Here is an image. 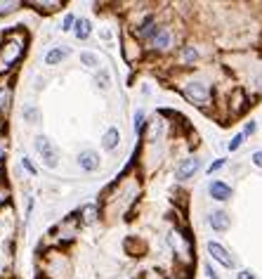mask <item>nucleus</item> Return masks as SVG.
Instances as JSON below:
<instances>
[{
  "mask_svg": "<svg viewBox=\"0 0 262 279\" xmlns=\"http://www.w3.org/2000/svg\"><path fill=\"white\" fill-rule=\"evenodd\" d=\"M35 151L43 156V164L48 168H57L59 166V154H57V149H54V145L50 142V137H45V135H38L33 142Z\"/></svg>",
  "mask_w": 262,
  "mask_h": 279,
  "instance_id": "nucleus-1",
  "label": "nucleus"
},
{
  "mask_svg": "<svg viewBox=\"0 0 262 279\" xmlns=\"http://www.w3.org/2000/svg\"><path fill=\"white\" fill-rule=\"evenodd\" d=\"M184 95L192 99L194 104H206L210 97V85L206 83V81H189L187 85H184Z\"/></svg>",
  "mask_w": 262,
  "mask_h": 279,
  "instance_id": "nucleus-2",
  "label": "nucleus"
},
{
  "mask_svg": "<svg viewBox=\"0 0 262 279\" xmlns=\"http://www.w3.org/2000/svg\"><path fill=\"white\" fill-rule=\"evenodd\" d=\"M201 168V159H196V156H187V159H182L177 168H175V178L177 180H189L194 178V173Z\"/></svg>",
  "mask_w": 262,
  "mask_h": 279,
  "instance_id": "nucleus-3",
  "label": "nucleus"
},
{
  "mask_svg": "<svg viewBox=\"0 0 262 279\" xmlns=\"http://www.w3.org/2000/svg\"><path fill=\"white\" fill-rule=\"evenodd\" d=\"M208 253L213 256V261H217L222 267H234V258L229 256V251L222 246V244H217V242H208Z\"/></svg>",
  "mask_w": 262,
  "mask_h": 279,
  "instance_id": "nucleus-4",
  "label": "nucleus"
},
{
  "mask_svg": "<svg viewBox=\"0 0 262 279\" xmlns=\"http://www.w3.org/2000/svg\"><path fill=\"white\" fill-rule=\"evenodd\" d=\"M149 43H151V50H156V52H165V50L173 45V33H170L168 29H158Z\"/></svg>",
  "mask_w": 262,
  "mask_h": 279,
  "instance_id": "nucleus-5",
  "label": "nucleus"
},
{
  "mask_svg": "<svg viewBox=\"0 0 262 279\" xmlns=\"http://www.w3.org/2000/svg\"><path fill=\"white\" fill-rule=\"evenodd\" d=\"M78 166L83 168V170H87V173H95V170L99 168V154L92 151V149L81 151V154H78Z\"/></svg>",
  "mask_w": 262,
  "mask_h": 279,
  "instance_id": "nucleus-6",
  "label": "nucleus"
},
{
  "mask_svg": "<svg viewBox=\"0 0 262 279\" xmlns=\"http://www.w3.org/2000/svg\"><path fill=\"white\" fill-rule=\"evenodd\" d=\"M208 192L215 201H229V199H231V187H229L227 182H222V180H213L208 187Z\"/></svg>",
  "mask_w": 262,
  "mask_h": 279,
  "instance_id": "nucleus-7",
  "label": "nucleus"
},
{
  "mask_svg": "<svg viewBox=\"0 0 262 279\" xmlns=\"http://www.w3.org/2000/svg\"><path fill=\"white\" fill-rule=\"evenodd\" d=\"M21 50H24V45H19V43H7V45L2 48V55H0L2 66H12V64L19 59Z\"/></svg>",
  "mask_w": 262,
  "mask_h": 279,
  "instance_id": "nucleus-8",
  "label": "nucleus"
},
{
  "mask_svg": "<svg viewBox=\"0 0 262 279\" xmlns=\"http://www.w3.org/2000/svg\"><path fill=\"white\" fill-rule=\"evenodd\" d=\"M208 223L215 232H227L231 220H229V215L225 211H213V213H208Z\"/></svg>",
  "mask_w": 262,
  "mask_h": 279,
  "instance_id": "nucleus-9",
  "label": "nucleus"
},
{
  "mask_svg": "<svg viewBox=\"0 0 262 279\" xmlns=\"http://www.w3.org/2000/svg\"><path fill=\"white\" fill-rule=\"evenodd\" d=\"M69 48H52L48 55H45V64L48 66H57V64H62L66 57H69Z\"/></svg>",
  "mask_w": 262,
  "mask_h": 279,
  "instance_id": "nucleus-10",
  "label": "nucleus"
},
{
  "mask_svg": "<svg viewBox=\"0 0 262 279\" xmlns=\"http://www.w3.org/2000/svg\"><path fill=\"white\" fill-rule=\"evenodd\" d=\"M177 59H180V64L189 66V64H194V62L198 59V50H196L194 45H182L180 52H177Z\"/></svg>",
  "mask_w": 262,
  "mask_h": 279,
  "instance_id": "nucleus-11",
  "label": "nucleus"
},
{
  "mask_svg": "<svg viewBox=\"0 0 262 279\" xmlns=\"http://www.w3.org/2000/svg\"><path fill=\"white\" fill-rule=\"evenodd\" d=\"M118 142H121V131L118 128H109L104 132V137H102V147L106 151H114V149L118 147Z\"/></svg>",
  "mask_w": 262,
  "mask_h": 279,
  "instance_id": "nucleus-12",
  "label": "nucleus"
},
{
  "mask_svg": "<svg viewBox=\"0 0 262 279\" xmlns=\"http://www.w3.org/2000/svg\"><path fill=\"white\" fill-rule=\"evenodd\" d=\"M81 64L85 69H97L99 66V57L95 55V52H90V50H85V52H81Z\"/></svg>",
  "mask_w": 262,
  "mask_h": 279,
  "instance_id": "nucleus-13",
  "label": "nucleus"
},
{
  "mask_svg": "<svg viewBox=\"0 0 262 279\" xmlns=\"http://www.w3.org/2000/svg\"><path fill=\"white\" fill-rule=\"evenodd\" d=\"M97 213H99V211H97V206H95V204H87V206H83V211H81V215H83L81 220H83L85 225L95 223V220H97Z\"/></svg>",
  "mask_w": 262,
  "mask_h": 279,
  "instance_id": "nucleus-14",
  "label": "nucleus"
},
{
  "mask_svg": "<svg viewBox=\"0 0 262 279\" xmlns=\"http://www.w3.org/2000/svg\"><path fill=\"white\" fill-rule=\"evenodd\" d=\"M73 31H76V38L85 40V38L90 36V21H87V19H78V21H76V29H73Z\"/></svg>",
  "mask_w": 262,
  "mask_h": 279,
  "instance_id": "nucleus-15",
  "label": "nucleus"
},
{
  "mask_svg": "<svg viewBox=\"0 0 262 279\" xmlns=\"http://www.w3.org/2000/svg\"><path fill=\"white\" fill-rule=\"evenodd\" d=\"M97 85H99L102 90H109V88H111V74H109V69H99V74H97Z\"/></svg>",
  "mask_w": 262,
  "mask_h": 279,
  "instance_id": "nucleus-16",
  "label": "nucleus"
},
{
  "mask_svg": "<svg viewBox=\"0 0 262 279\" xmlns=\"http://www.w3.org/2000/svg\"><path fill=\"white\" fill-rule=\"evenodd\" d=\"M21 116H24V121H29V123H38V109H35L33 104H26V107L21 109Z\"/></svg>",
  "mask_w": 262,
  "mask_h": 279,
  "instance_id": "nucleus-17",
  "label": "nucleus"
},
{
  "mask_svg": "<svg viewBox=\"0 0 262 279\" xmlns=\"http://www.w3.org/2000/svg\"><path fill=\"white\" fill-rule=\"evenodd\" d=\"M244 142H246V135H244V132H239V135H234V137H231V142H229V151H236V149L241 147Z\"/></svg>",
  "mask_w": 262,
  "mask_h": 279,
  "instance_id": "nucleus-18",
  "label": "nucleus"
},
{
  "mask_svg": "<svg viewBox=\"0 0 262 279\" xmlns=\"http://www.w3.org/2000/svg\"><path fill=\"white\" fill-rule=\"evenodd\" d=\"M19 2H0V15H5V12H12V10H17Z\"/></svg>",
  "mask_w": 262,
  "mask_h": 279,
  "instance_id": "nucleus-19",
  "label": "nucleus"
},
{
  "mask_svg": "<svg viewBox=\"0 0 262 279\" xmlns=\"http://www.w3.org/2000/svg\"><path fill=\"white\" fill-rule=\"evenodd\" d=\"M142 126H144V112L140 109V112L135 114V132H140Z\"/></svg>",
  "mask_w": 262,
  "mask_h": 279,
  "instance_id": "nucleus-20",
  "label": "nucleus"
},
{
  "mask_svg": "<svg viewBox=\"0 0 262 279\" xmlns=\"http://www.w3.org/2000/svg\"><path fill=\"white\" fill-rule=\"evenodd\" d=\"M250 161H253V166H255V168H260V170H262V149H260V151H255V154L250 156Z\"/></svg>",
  "mask_w": 262,
  "mask_h": 279,
  "instance_id": "nucleus-21",
  "label": "nucleus"
},
{
  "mask_svg": "<svg viewBox=\"0 0 262 279\" xmlns=\"http://www.w3.org/2000/svg\"><path fill=\"white\" fill-rule=\"evenodd\" d=\"M10 104V90H2L0 93V109H5Z\"/></svg>",
  "mask_w": 262,
  "mask_h": 279,
  "instance_id": "nucleus-22",
  "label": "nucleus"
},
{
  "mask_svg": "<svg viewBox=\"0 0 262 279\" xmlns=\"http://www.w3.org/2000/svg\"><path fill=\"white\" fill-rule=\"evenodd\" d=\"M255 131H258V123H255V121H248L246 128H244V135H253Z\"/></svg>",
  "mask_w": 262,
  "mask_h": 279,
  "instance_id": "nucleus-23",
  "label": "nucleus"
},
{
  "mask_svg": "<svg viewBox=\"0 0 262 279\" xmlns=\"http://www.w3.org/2000/svg\"><path fill=\"white\" fill-rule=\"evenodd\" d=\"M236 279H258V277H255L253 270H241V272L236 275Z\"/></svg>",
  "mask_w": 262,
  "mask_h": 279,
  "instance_id": "nucleus-24",
  "label": "nucleus"
},
{
  "mask_svg": "<svg viewBox=\"0 0 262 279\" xmlns=\"http://www.w3.org/2000/svg\"><path fill=\"white\" fill-rule=\"evenodd\" d=\"M73 21H76L73 15H66V17H64V26H62V31H71V29H73V26H71Z\"/></svg>",
  "mask_w": 262,
  "mask_h": 279,
  "instance_id": "nucleus-25",
  "label": "nucleus"
},
{
  "mask_svg": "<svg viewBox=\"0 0 262 279\" xmlns=\"http://www.w3.org/2000/svg\"><path fill=\"white\" fill-rule=\"evenodd\" d=\"M225 166V159H217V161H215V164H210V168H208V173L210 175H213V173H215V170H220V168Z\"/></svg>",
  "mask_w": 262,
  "mask_h": 279,
  "instance_id": "nucleus-26",
  "label": "nucleus"
},
{
  "mask_svg": "<svg viewBox=\"0 0 262 279\" xmlns=\"http://www.w3.org/2000/svg\"><path fill=\"white\" fill-rule=\"evenodd\" d=\"M21 166L26 168V170H29V173H31V175H35V168H33V164H31V161H29V159H26V156H24V159H21Z\"/></svg>",
  "mask_w": 262,
  "mask_h": 279,
  "instance_id": "nucleus-27",
  "label": "nucleus"
},
{
  "mask_svg": "<svg viewBox=\"0 0 262 279\" xmlns=\"http://www.w3.org/2000/svg\"><path fill=\"white\" fill-rule=\"evenodd\" d=\"M206 275H208V279H220L217 275H215V270H213L210 265H206Z\"/></svg>",
  "mask_w": 262,
  "mask_h": 279,
  "instance_id": "nucleus-28",
  "label": "nucleus"
},
{
  "mask_svg": "<svg viewBox=\"0 0 262 279\" xmlns=\"http://www.w3.org/2000/svg\"><path fill=\"white\" fill-rule=\"evenodd\" d=\"M2 154H5V142L0 140V159H2Z\"/></svg>",
  "mask_w": 262,
  "mask_h": 279,
  "instance_id": "nucleus-29",
  "label": "nucleus"
},
{
  "mask_svg": "<svg viewBox=\"0 0 262 279\" xmlns=\"http://www.w3.org/2000/svg\"><path fill=\"white\" fill-rule=\"evenodd\" d=\"M156 279H163V277H156Z\"/></svg>",
  "mask_w": 262,
  "mask_h": 279,
  "instance_id": "nucleus-30",
  "label": "nucleus"
}]
</instances>
